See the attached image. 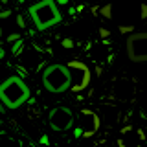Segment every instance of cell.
<instances>
[{"mask_svg": "<svg viewBox=\"0 0 147 147\" xmlns=\"http://www.w3.org/2000/svg\"><path fill=\"white\" fill-rule=\"evenodd\" d=\"M31 99V90L20 76H9L0 83V103L9 110L22 107Z\"/></svg>", "mask_w": 147, "mask_h": 147, "instance_id": "obj_1", "label": "cell"}, {"mask_svg": "<svg viewBox=\"0 0 147 147\" xmlns=\"http://www.w3.org/2000/svg\"><path fill=\"white\" fill-rule=\"evenodd\" d=\"M28 15L33 20V26L37 31H46L50 28L61 24L63 15L59 11L55 0H39L33 6L28 7Z\"/></svg>", "mask_w": 147, "mask_h": 147, "instance_id": "obj_2", "label": "cell"}, {"mask_svg": "<svg viewBox=\"0 0 147 147\" xmlns=\"http://www.w3.org/2000/svg\"><path fill=\"white\" fill-rule=\"evenodd\" d=\"M74 85V76L68 64L53 63L42 70V86L50 94H63Z\"/></svg>", "mask_w": 147, "mask_h": 147, "instance_id": "obj_3", "label": "cell"}, {"mask_svg": "<svg viewBox=\"0 0 147 147\" xmlns=\"http://www.w3.org/2000/svg\"><path fill=\"white\" fill-rule=\"evenodd\" d=\"M127 57L132 63H147V31L131 33L125 42Z\"/></svg>", "mask_w": 147, "mask_h": 147, "instance_id": "obj_4", "label": "cell"}, {"mask_svg": "<svg viewBox=\"0 0 147 147\" xmlns=\"http://www.w3.org/2000/svg\"><path fill=\"white\" fill-rule=\"evenodd\" d=\"M48 123L53 131L57 132H66L68 129H72L74 125V112L68 107H63V105H57L50 110L48 114Z\"/></svg>", "mask_w": 147, "mask_h": 147, "instance_id": "obj_5", "label": "cell"}, {"mask_svg": "<svg viewBox=\"0 0 147 147\" xmlns=\"http://www.w3.org/2000/svg\"><path fill=\"white\" fill-rule=\"evenodd\" d=\"M77 129H81L83 138H92L99 131V118L96 112L88 109H83L77 114Z\"/></svg>", "mask_w": 147, "mask_h": 147, "instance_id": "obj_6", "label": "cell"}, {"mask_svg": "<svg viewBox=\"0 0 147 147\" xmlns=\"http://www.w3.org/2000/svg\"><path fill=\"white\" fill-rule=\"evenodd\" d=\"M68 68H76V70H79V74H77V79L76 83L72 85V92H81V90H85L86 86L90 85V70H88V66H86L85 63H81V61H70L68 63Z\"/></svg>", "mask_w": 147, "mask_h": 147, "instance_id": "obj_7", "label": "cell"}, {"mask_svg": "<svg viewBox=\"0 0 147 147\" xmlns=\"http://www.w3.org/2000/svg\"><path fill=\"white\" fill-rule=\"evenodd\" d=\"M112 92H114V98H118L121 101H129L134 96V83L131 79H127V77H118L114 81Z\"/></svg>", "mask_w": 147, "mask_h": 147, "instance_id": "obj_8", "label": "cell"}, {"mask_svg": "<svg viewBox=\"0 0 147 147\" xmlns=\"http://www.w3.org/2000/svg\"><path fill=\"white\" fill-rule=\"evenodd\" d=\"M0 136H2V138H0V147H15V142H13L9 136H6L4 132Z\"/></svg>", "mask_w": 147, "mask_h": 147, "instance_id": "obj_9", "label": "cell"}, {"mask_svg": "<svg viewBox=\"0 0 147 147\" xmlns=\"http://www.w3.org/2000/svg\"><path fill=\"white\" fill-rule=\"evenodd\" d=\"M99 13H101V17H105V18H112V6L107 4V6L99 7Z\"/></svg>", "mask_w": 147, "mask_h": 147, "instance_id": "obj_10", "label": "cell"}, {"mask_svg": "<svg viewBox=\"0 0 147 147\" xmlns=\"http://www.w3.org/2000/svg\"><path fill=\"white\" fill-rule=\"evenodd\" d=\"M22 48H24V40L20 39V40H17V42L11 46V53H13V55H18V53L22 52Z\"/></svg>", "mask_w": 147, "mask_h": 147, "instance_id": "obj_11", "label": "cell"}, {"mask_svg": "<svg viewBox=\"0 0 147 147\" xmlns=\"http://www.w3.org/2000/svg\"><path fill=\"white\" fill-rule=\"evenodd\" d=\"M63 48H66V50H72L74 48V40L72 39H68V37H66V39H63Z\"/></svg>", "mask_w": 147, "mask_h": 147, "instance_id": "obj_12", "label": "cell"}, {"mask_svg": "<svg viewBox=\"0 0 147 147\" xmlns=\"http://www.w3.org/2000/svg\"><path fill=\"white\" fill-rule=\"evenodd\" d=\"M140 17L144 18H147V2H142V6H140Z\"/></svg>", "mask_w": 147, "mask_h": 147, "instance_id": "obj_13", "label": "cell"}, {"mask_svg": "<svg viewBox=\"0 0 147 147\" xmlns=\"http://www.w3.org/2000/svg\"><path fill=\"white\" fill-rule=\"evenodd\" d=\"M132 30H134V26H119V33H132Z\"/></svg>", "mask_w": 147, "mask_h": 147, "instance_id": "obj_14", "label": "cell"}, {"mask_svg": "<svg viewBox=\"0 0 147 147\" xmlns=\"http://www.w3.org/2000/svg\"><path fill=\"white\" fill-rule=\"evenodd\" d=\"M39 144L42 145V147H48V145H50V138L46 136V134H42V136L39 138Z\"/></svg>", "mask_w": 147, "mask_h": 147, "instance_id": "obj_15", "label": "cell"}, {"mask_svg": "<svg viewBox=\"0 0 147 147\" xmlns=\"http://www.w3.org/2000/svg\"><path fill=\"white\" fill-rule=\"evenodd\" d=\"M17 40H20V35H18V33H11V35H7V42H13V44H15Z\"/></svg>", "mask_w": 147, "mask_h": 147, "instance_id": "obj_16", "label": "cell"}, {"mask_svg": "<svg viewBox=\"0 0 147 147\" xmlns=\"http://www.w3.org/2000/svg\"><path fill=\"white\" fill-rule=\"evenodd\" d=\"M17 24L20 26L22 30H24V28H26V20H24V17H22V15H17Z\"/></svg>", "mask_w": 147, "mask_h": 147, "instance_id": "obj_17", "label": "cell"}, {"mask_svg": "<svg viewBox=\"0 0 147 147\" xmlns=\"http://www.w3.org/2000/svg\"><path fill=\"white\" fill-rule=\"evenodd\" d=\"M9 15H11V11H9V9H2V11H0V18H7Z\"/></svg>", "mask_w": 147, "mask_h": 147, "instance_id": "obj_18", "label": "cell"}, {"mask_svg": "<svg viewBox=\"0 0 147 147\" xmlns=\"http://www.w3.org/2000/svg\"><path fill=\"white\" fill-rule=\"evenodd\" d=\"M99 37H101V39L109 37V30H105V28H99Z\"/></svg>", "mask_w": 147, "mask_h": 147, "instance_id": "obj_19", "label": "cell"}, {"mask_svg": "<svg viewBox=\"0 0 147 147\" xmlns=\"http://www.w3.org/2000/svg\"><path fill=\"white\" fill-rule=\"evenodd\" d=\"M68 2L70 0H55V4H59V6H68Z\"/></svg>", "mask_w": 147, "mask_h": 147, "instance_id": "obj_20", "label": "cell"}, {"mask_svg": "<svg viewBox=\"0 0 147 147\" xmlns=\"http://www.w3.org/2000/svg\"><path fill=\"white\" fill-rule=\"evenodd\" d=\"M4 112H6V107H4V105L0 103V114H4Z\"/></svg>", "mask_w": 147, "mask_h": 147, "instance_id": "obj_21", "label": "cell"}, {"mask_svg": "<svg viewBox=\"0 0 147 147\" xmlns=\"http://www.w3.org/2000/svg\"><path fill=\"white\" fill-rule=\"evenodd\" d=\"M4 57H6V52H4V50L0 48V59H4Z\"/></svg>", "mask_w": 147, "mask_h": 147, "instance_id": "obj_22", "label": "cell"}, {"mask_svg": "<svg viewBox=\"0 0 147 147\" xmlns=\"http://www.w3.org/2000/svg\"><path fill=\"white\" fill-rule=\"evenodd\" d=\"M0 37H2V28H0Z\"/></svg>", "mask_w": 147, "mask_h": 147, "instance_id": "obj_23", "label": "cell"}, {"mask_svg": "<svg viewBox=\"0 0 147 147\" xmlns=\"http://www.w3.org/2000/svg\"><path fill=\"white\" fill-rule=\"evenodd\" d=\"M2 123H4V119H0V125H2Z\"/></svg>", "mask_w": 147, "mask_h": 147, "instance_id": "obj_24", "label": "cell"}, {"mask_svg": "<svg viewBox=\"0 0 147 147\" xmlns=\"http://www.w3.org/2000/svg\"><path fill=\"white\" fill-rule=\"evenodd\" d=\"M0 11H2V4H0Z\"/></svg>", "mask_w": 147, "mask_h": 147, "instance_id": "obj_25", "label": "cell"}]
</instances>
